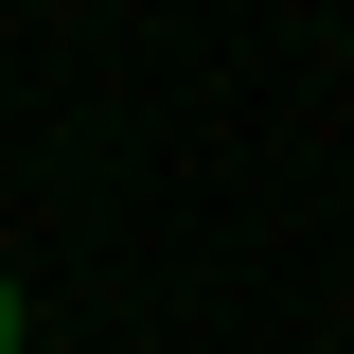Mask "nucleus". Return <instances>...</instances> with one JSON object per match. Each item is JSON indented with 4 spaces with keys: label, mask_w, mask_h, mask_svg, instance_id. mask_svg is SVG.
Segmentation results:
<instances>
[{
    "label": "nucleus",
    "mask_w": 354,
    "mask_h": 354,
    "mask_svg": "<svg viewBox=\"0 0 354 354\" xmlns=\"http://www.w3.org/2000/svg\"><path fill=\"white\" fill-rule=\"evenodd\" d=\"M0 354H18V283H0Z\"/></svg>",
    "instance_id": "1"
}]
</instances>
